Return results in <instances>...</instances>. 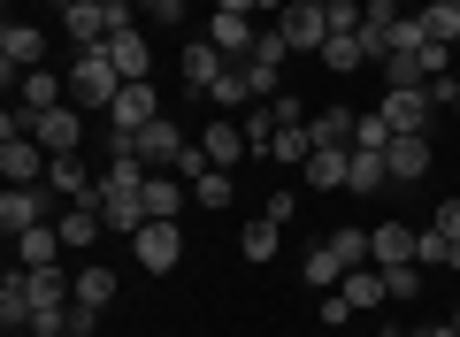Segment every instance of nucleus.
Instances as JSON below:
<instances>
[{"label": "nucleus", "instance_id": "nucleus-1", "mask_svg": "<svg viewBox=\"0 0 460 337\" xmlns=\"http://www.w3.org/2000/svg\"><path fill=\"white\" fill-rule=\"evenodd\" d=\"M115 93H123V77H115L108 47H84L77 62H69V100H77V108H115Z\"/></svg>", "mask_w": 460, "mask_h": 337}, {"label": "nucleus", "instance_id": "nucleus-2", "mask_svg": "<svg viewBox=\"0 0 460 337\" xmlns=\"http://www.w3.org/2000/svg\"><path fill=\"white\" fill-rule=\"evenodd\" d=\"M414 261L422 269H445V276H460V200H445L438 208V223L414 238Z\"/></svg>", "mask_w": 460, "mask_h": 337}, {"label": "nucleus", "instance_id": "nucleus-3", "mask_svg": "<svg viewBox=\"0 0 460 337\" xmlns=\"http://www.w3.org/2000/svg\"><path fill=\"white\" fill-rule=\"evenodd\" d=\"M261 31H269L261 16H230V8H208V31H199V39H208V47H223V62H246V54L261 47Z\"/></svg>", "mask_w": 460, "mask_h": 337}, {"label": "nucleus", "instance_id": "nucleus-4", "mask_svg": "<svg viewBox=\"0 0 460 337\" xmlns=\"http://www.w3.org/2000/svg\"><path fill=\"white\" fill-rule=\"evenodd\" d=\"M376 115L384 123H392V138H407V130H429V93L422 84H384V100H376Z\"/></svg>", "mask_w": 460, "mask_h": 337}, {"label": "nucleus", "instance_id": "nucleus-5", "mask_svg": "<svg viewBox=\"0 0 460 337\" xmlns=\"http://www.w3.org/2000/svg\"><path fill=\"white\" fill-rule=\"evenodd\" d=\"M277 31H284V47L323 54V47H330V8H323V0H292V8L277 16Z\"/></svg>", "mask_w": 460, "mask_h": 337}, {"label": "nucleus", "instance_id": "nucleus-6", "mask_svg": "<svg viewBox=\"0 0 460 337\" xmlns=\"http://www.w3.org/2000/svg\"><path fill=\"white\" fill-rule=\"evenodd\" d=\"M54 230H62V245H69V253H93V245L108 238V215H100V200H62Z\"/></svg>", "mask_w": 460, "mask_h": 337}, {"label": "nucleus", "instance_id": "nucleus-7", "mask_svg": "<svg viewBox=\"0 0 460 337\" xmlns=\"http://www.w3.org/2000/svg\"><path fill=\"white\" fill-rule=\"evenodd\" d=\"M384 169H392V184H414L438 169V146H429V130H407V138L384 146Z\"/></svg>", "mask_w": 460, "mask_h": 337}, {"label": "nucleus", "instance_id": "nucleus-8", "mask_svg": "<svg viewBox=\"0 0 460 337\" xmlns=\"http://www.w3.org/2000/svg\"><path fill=\"white\" fill-rule=\"evenodd\" d=\"M184 146H192V138H184V123H177V115H154V123L138 130V161H146V169H177V161H184Z\"/></svg>", "mask_w": 460, "mask_h": 337}, {"label": "nucleus", "instance_id": "nucleus-9", "mask_svg": "<svg viewBox=\"0 0 460 337\" xmlns=\"http://www.w3.org/2000/svg\"><path fill=\"white\" fill-rule=\"evenodd\" d=\"M131 253H138V269H146V276H169L184 261V238H177V223H146L131 238Z\"/></svg>", "mask_w": 460, "mask_h": 337}, {"label": "nucleus", "instance_id": "nucleus-10", "mask_svg": "<svg viewBox=\"0 0 460 337\" xmlns=\"http://www.w3.org/2000/svg\"><path fill=\"white\" fill-rule=\"evenodd\" d=\"M31 138L47 146V154H84V108H39Z\"/></svg>", "mask_w": 460, "mask_h": 337}, {"label": "nucleus", "instance_id": "nucleus-11", "mask_svg": "<svg viewBox=\"0 0 460 337\" xmlns=\"http://www.w3.org/2000/svg\"><path fill=\"white\" fill-rule=\"evenodd\" d=\"M47 192L54 184H8V192H0V230H8V238H16V230H39L47 223Z\"/></svg>", "mask_w": 460, "mask_h": 337}, {"label": "nucleus", "instance_id": "nucleus-12", "mask_svg": "<svg viewBox=\"0 0 460 337\" xmlns=\"http://www.w3.org/2000/svg\"><path fill=\"white\" fill-rule=\"evenodd\" d=\"M0 169H8V184H47L54 154L39 138H16V130H8V138H0Z\"/></svg>", "mask_w": 460, "mask_h": 337}, {"label": "nucleus", "instance_id": "nucleus-13", "mask_svg": "<svg viewBox=\"0 0 460 337\" xmlns=\"http://www.w3.org/2000/svg\"><path fill=\"white\" fill-rule=\"evenodd\" d=\"M199 154H208L215 169H238V161L253 154V146H246V123H230V115H215V123H199Z\"/></svg>", "mask_w": 460, "mask_h": 337}, {"label": "nucleus", "instance_id": "nucleus-14", "mask_svg": "<svg viewBox=\"0 0 460 337\" xmlns=\"http://www.w3.org/2000/svg\"><path fill=\"white\" fill-rule=\"evenodd\" d=\"M47 62V39L31 31V23H8V31H0V69H8V84L23 77V69H39Z\"/></svg>", "mask_w": 460, "mask_h": 337}, {"label": "nucleus", "instance_id": "nucleus-15", "mask_svg": "<svg viewBox=\"0 0 460 337\" xmlns=\"http://www.w3.org/2000/svg\"><path fill=\"white\" fill-rule=\"evenodd\" d=\"M345 169H353V146H314L307 169H299V184H307V192H345Z\"/></svg>", "mask_w": 460, "mask_h": 337}, {"label": "nucleus", "instance_id": "nucleus-16", "mask_svg": "<svg viewBox=\"0 0 460 337\" xmlns=\"http://www.w3.org/2000/svg\"><path fill=\"white\" fill-rule=\"evenodd\" d=\"M108 62H115V77H123V84H146V69H154V47L138 39V23L108 39Z\"/></svg>", "mask_w": 460, "mask_h": 337}, {"label": "nucleus", "instance_id": "nucleus-17", "mask_svg": "<svg viewBox=\"0 0 460 337\" xmlns=\"http://www.w3.org/2000/svg\"><path fill=\"white\" fill-rule=\"evenodd\" d=\"M62 230L54 223H39V230H16V269H62Z\"/></svg>", "mask_w": 460, "mask_h": 337}, {"label": "nucleus", "instance_id": "nucleus-18", "mask_svg": "<svg viewBox=\"0 0 460 337\" xmlns=\"http://www.w3.org/2000/svg\"><path fill=\"white\" fill-rule=\"evenodd\" d=\"M154 115H162L154 84H123V93H115V108H108V123H115V130H146Z\"/></svg>", "mask_w": 460, "mask_h": 337}, {"label": "nucleus", "instance_id": "nucleus-19", "mask_svg": "<svg viewBox=\"0 0 460 337\" xmlns=\"http://www.w3.org/2000/svg\"><path fill=\"white\" fill-rule=\"evenodd\" d=\"M414 23H422L429 47H460V0H422V8H414Z\"/></svg>", "mask_w": 460, "mask_h": 337}, {"label": "nucleus", "instance_id": "nucleus-20", "mask_svg": "<svg viewBox=\"0 0 460 337\" xmlns=\"http://www.w3.org/2000/svg\"><path fill=\"white\" fill-rule=\"evenodd\" d=\"M47 184H54V192H62V200H100V177H93V169H84L77 154H54Z\"/></svg>", "mask_w": 460, "mask_h": 337}, {"label": "nucleus", "instance_id": "nucleus-21", "mask_svg": "<svg viewBox=\"0 0 460 337\" xmlns=\"http://www.w3.org/2000/svg\"><path fill=\"white\" fill-rule=\"evenodd\" d=\"M414 238H422V230H407V223H376V230H368V253H376V269L414 261Z\"/></svg>", "mask_w": 460, "mask_h": 337}, {"label": "nucleus", "instance_id": "nucleus-22", "mask_svg": "<svg viewBox=\"0 0 460 337\" xmlns=\"http://www.w3.org/2000/svg\"><path fill=\"white\" fill-rule=\"evenodd\" d=\"M345 306H353V315H361V306H384V299H392V291H384V269H376V261H361V269H345Z\"/></svg>", "mask_w": 460, "mask_h": 337}, {"label": "nucleus", "instance_id": "nucleus-23", "mask_svg": "<svg viewBox=\"0 0 460 337\" xmlns=\"http://www.w3.org/2000/svg\"><path fill=\"white\" fill-rule=\"evenodd\" d=\"M16 100H23V108H62V100H69V77H54V69H23V77H16Z\"/></svg>", "mask_w": 460, "mask_h": 337}, {"label": "nucleus", "instance_id": "nucleus-24", "mask_svg": "<svg viewBox=\"0 0 460 337\" xmlns=\"http://www.w3.org/2000/svg\"><path fill=\"white\" fill-rule=\"evenodd\" d=\"M192 200L184 177H146V223H177V208Z\"/></svg>", "mask_w": 460, "mask_h": 337}, {"label": "nucleus", "instance_id": "nucleus-25", "mask_svg": "<svg viewBox=\"0 0 460 337\" xmlns=\"http://www.w3.org/2000/svg\"><path fill=\"white\" fill-rule=\"evenodd\" d=\"M384 184H392V169H384V154L376 146H353V169H345V192H384Z\"/></svg>", "mask_w": 460, "mask_h": 337}, {"label": "nucleus", "instance_id": "nucleus-26", "mask_svg": "<svg viewBox=\"0 0 460 337\" xmlns=\"http://www.w3.org/2000/svg\"><path fill=\"white\" fill-rule=\"evenodd\" d=\"M223 47H208V39H192V47H184V84H192V93H208L215 77H223Z\"/></svg>", "mask_w": 460, "mask_h": 337}, {"label": "nucleus", "instance_id": "nucleus-27", "mask_svg": "<svg viewBox=\"0 0 460 337\" xmlns=\"http://www.w3.org/2000/svg\"><path fill=\"white\" fill-rule=\"evenodd\" d=\"M361 62H368V39H361V31H330V47H323V69H338V77H353Z\"/></svg>", "mask_w": 460, "mask_h": 337}, {"label": "nucleus", "instance_id": "nucleus-28", "mask_svg": "<svg viewBox=\"0 0 460 337\" xmlns=\"http://www.w3.org/2000/svg\"><path fill=\"white\" fill-rule=\"evenodd\" d=\"M307 154H314V130L307 123H284L277 138H269V161H284V169H307Z\"/></svg>", "mask_w": 460, "mask_h": 337}, {"label": "nucleus", "instance_id": "nucleus-29", "mask_svg": "<svg viewBox=\"0 0 460 337\" xmlns=\"http://www.w3.org/2000/svg\"><path fill=\"white\" fill-rule=\"evenodd\" d=\"M353 123H361V115H353V108H314V115H307L314 146H353Z\"/></svg>", "mask_w": 460, "mask_h": 337}, {"label": "nucleus", "instance_id": "nucleus-30", "mask_svg": "<svg viewBox=\"0 0 460 337\" xmlns=\"http://www.w3.org/2000/svg\"><path fill=\"white\" fill-rule=\"evenodd\" d=\"M0 322H8V337L31 330V291H23V269H8V284H0Z\"/></svg>", "mask_w": 460, "mask_h": 337}, {"label": "nucleus", "instance_id": "nucleus-31", "mask_svg": "<svg viewBox=\"0 0 460 337\" xmlns=\"http://www.w3.org/2000/svg\"><path fill=\"white\" fill-rule=\"evenodd\" d=\"M208 100H215V108H253V100H261V93H253V77H246V69L230 62V69H223V77H215V84H208Z\"/></svg>", "mask_w": 460, "mask_h": 337}, {"label": "nucleus", "instance_id": "nucleus-32", "mask_svg": "<svg viewBox=\"0 0 460 337\" xmlns=\"http://www.w3.org/2000/svg\"><path fill=\"white\" fill-rule=\"evenodd\" d=\"M108 299H115V269L84 261V269H77V306H100V315H108Z\"/></svg>", "mask_w": 460, "mask_h": 337}, {"label": "nucleus", "instance_id": "nucleus-33", "mask_svg": "<svg viewBox=\"0 0 460 337\" xmlns=\"http://www.w3.org/2000/svg\"><path fill=\"white\" fill-rule=\"evenodd\" d=\"M307 284H314V291H338V284H345V261H338V245H330V238L307 253Z\"/></svg>", "mask_w": 460, "mask_h": 337}, {"label": "nucleus", "instance_id": "nucleus-34", "mask_svg": "<svg viewBox=\"0 0 460 337\" xmlns=\"http://www.w3.org/2000/svg\"><path fill=\"white\" fill-rule=\"evenodd\" d=\"M192 200H199V208H230V200H238L230 169H199V177H192Z\"/></svg>", "mask_w": 460, "mask_h": 337}, {"label": "nucleus", "instance_id": "nucleus-35", "mask_svg": "<svg viewBox=\"0 0 460 337\" xmlns=\"http://www.w3.org/2000/svg\"><path fill=\"white\" fill-rule=\"evenodd\" d=\"M330 245H338V261H345V269H361V261H376V253H368V230H361V223L330 230Z\"/></svg>", "mask_w": 460, "mask_h": 337}, {"label": "nucleus", "instance_id": "nucleus-36", "mask_svg": "<svg viewBox=\"0 0 460 337\" xmlns=\"http://www.w3.org/2000/svg\"><path fill=\"white\" fill-rule=\"evenodd\" d=\"M422 261H399V269H384V291H392V299H422Z\"/></svg>", "mask_w": 460, "mask_h": 337}, {"label": "nucleus", "instance_id": "nucleus-37", "mask_svg": "<svg viewBox=\"0 0 460 337\" xmlns=\"http://www.w3.org/2000/svg\"><path fill=\"white\" fill-rule=\"evenodd\" d=\"M277 130H284V123H277V100H261V108L246 115V146H253V154H269V138H277Z\"/></svg>", "mask_w": 460, "mask_h": 337}, {"label": "nucleus", "instance_id": "nucleus-38", "mask_svg": "<svg viewBox=\"0 0 460 337\" xmlns=\"http://www.w3.org/2000/svg\"><path fill=\"white\" fill-rule=\"evenodd\" d=\"M277 230H284V223H269V215H261V223L238 238V253H246V261H277Z\"/></svg>", "mask_w": 460, "mask_h": 337}, {"label": "nucleus", "instance_id": "nucleus-39", "mask_svg": "<svg viewBox=\"0 0 460 337\" xmlns=\"http://www.w3.org/2000/svg\"><path fill=\"white\" fill-rule=\"evenodd\" d=\"M414 47H429V39H422V23H414V16H399V23H392V39H384V62H392V54H414Z\"/></svg>", "mask_w": 460, "mask_h": 337}, {"label": "nucleus", "instance_id": "nucleus-40", "mask_svg": "<svg viewBox=\"0 0 460 337\" xmlns=\"http://www.w3.org/2000/svg\"><path fill=\"white\" fill-rule=\"evenodd\" d=\"M353 146H376V154H384V146H392V123H384L376 108H361V123H353Z\"/></svg>", "mask_w": 460, "mask_h": 337}, {"label": "nucleus", "instance_id": "nucleus-41", "mask_svg": "<svg viewBox=\"0 0 460 337\" xmlns=\"http://www.w3.org/2000/svg\"><path fill=\"white\" fill-rule=\"evenodd\" d=\"M422 93H429V108H445V115H453V100H460V77H453V69H445V77H429Z\"/></svg>", "mask_w": 460, "mask_h": 337}, {"label": "nucleus", "instance_id": "nucleus-42", "mask_svg": "<svg viewBox=\"0 0 460 337\" xmlns=\"http://www.w3.org/2000/svg\"><path fill=\"white\" fill-rule=\"evenodd\" d=\"M330 8V31H361V0H323Z\"/></svg>", "mask_w": 460, "mask_h": 337}, {"label": "nucleus", "instance_id": "nucleus-43", "mask_svg": "<svg viewBox=\"0 0 460 337\" xmlns=\"http://www.w3.org/2000/svg\"><path fill=\"white\" fill-rule=\"evenodd\" d=\"M100 330V306H77V299H69V337H93Z\"/></svg>", "mask_w": 460, "mask_h": 337}, {"label": "nucleus", "instance_id": "nucleus-44", "mask_svg": "<svg viewBox=\"0 0 460 337\" xmlns=\"http://www.w3.org/2000/svg\"><path fill=\"white\" fill-rule=\"evenodd\" d=\"M299 215V192H269V223H292Z\"/></svg>", "mask_w": 460, "mask_h": 337}, {"label": "nucleus", "instance_id": "nucleus-45", "mask_svg": "<svg viewBox=\"0 0 460 337\" xmlns=\"http://www.w3.org/2000/svg\"><path fill=\"white\" fill-rule=\"evenodd\" d=\"M146 23H162V31H169V23H184V0H162V8H146Z\"/></svg>", "mask_w": 460, "mask_h": 337}, {"label": "nucleus", "instance_id": "nucleus-46", "mask_svg": "<svg viewBox=\"0 0 460 337\" xmlns=\"http://www.w3.org/2000/svg\"><path fill=\"white\" fill-rule=\"evenodd\" d=\"M208 8H230V16H269V0H208Z\"/></svg>", "mask_w": 460, "mask_h": 337}, {"label": "nucleus", "instance_id": "nucleus-47", "mask_svg": "<svg viewBox=\"0 0 460 337\" xmlns=\"http://www.w3.org/2000/svg\"><path fill=\"white\" fill-rule=\"evenodd\" d=\"M414 337H460V330H453V322H438V330H414Z\"/></svg>", "mask_w": 460, "mask_h": 337}, {"label": "nucleus", "instance_id": "nucleus-48", "mask_svg": "<svg viewBox=\"0 0 460 337\" xmlns=\"http://www.w3.org/2000/svg\"><path fill=\"white\" fill-rule=\"evenodd\" d=\"M399 8H407V16H414V8H422V0H399Z\"/></svg>", "mask_w": 460, "mask_h": 337}, {"label": "nucleus", "instance_id": "nucleus-49", "mask_svg": "<svg viewBox=\"0 0 460 337\" xmlns=\"http://www.w3.org/2000/svg\"><path fill=\"white\" fill-rule=\"evenodd\" d=\"M54 8H77V0H54Z\"/></svg>", "mask_w": 460, "mask_h": 337}, {"label": "nucleus", "instance_id": "nucleus-50", "mask_svg": "<svg viewBox=\"0 0 460 337\" xmlns=\"http://www.w3.org/2000/svg\"><path fill=\"white\" fill-rule=\"evenodd\" d=\"M138 8H162V0H138Z\"/></svg>", "mask_w": 460, "mask_h": 337}, {"label": "nucleus", "instance_id": "nucleus-51", "mask_svg": "<svg viewBox=\"0 0 460 337\" xmlns=\"http://www.w3.org/2000/svg\"><path fill=\"white\" fill-rule=\"evenodd\" d=\"M453 330H460V306H453Z\"/></svg>", "mask_w": 460, "mask_h": 337}, {"label": "nucleus", "instance_id": "nucleus-52", "mask_svg": "<svg viewBox=\"0 0 460 337\" xmlns=\"http://www.w3.org/2000/svg\"><path fill=\"white\" fill-rule=\"evenodd\" d=\"M384 337H407V330H384Z\"/></svg>", "mask_w": 460, "mask_h": 337}, {"label": "nucleus", "instance_id": "nucleus-53", "mask_svg": "<svg viewBox=\"0 0 460 337\" xmlns=\"http://www.w3.org/2000/svg\"><path fill=\"white\" fill-rule=\"evenodd\" d=\"M184 8H199V0H184Z\"/></svg>", "mask_w": 460, "mask_h": 337}, {"label": "nucleus", "instance_id": "nucleus-54", "mask_svg": "<svg viewBox=\"0 0 460 337\" xmlns=\"http://www.w3.org/2000/svg\"><path fill=\"white\" fill-rule=\"evenodd\" d=\"M453 115H460V100H453Z\"/></svg>", "mask_w": 460, "mask_h": 337}, {"label": "nucleus", "instance_id": "nucleus-55", "mask_svg": "<svg viewBox=\"0 0 460 337\" xmlns=\"http://www.w3.org/2000/svg\"><path fill=\"white\" fill-rule=\"evenodd\" d=\"M361 8H368V0H361Z\"/></svg>", "mask_w": 460, "mask_h": 337}]
</instances>
